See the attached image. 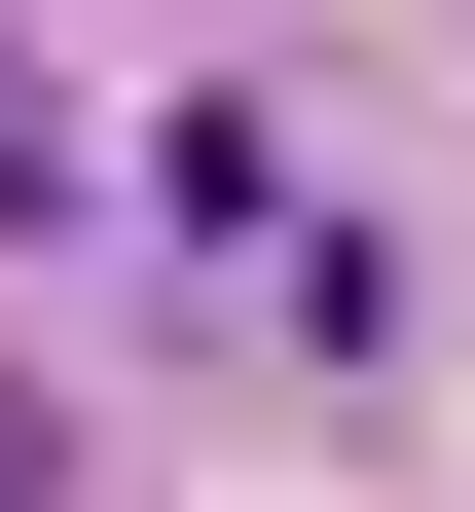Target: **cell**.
Listing matches in <instances>:
<instances>
[{
	"mask_svg": "<svg viewBox=\"0 0 475 512\" xmlns=\"http://www.w3.org/2000/svg\"><path fill=\"white\" fill-rule=\"evenodd\" d=\"M0 476H37V439H0Z\"/></svg>",
	"mask_w": 475,
	"mask_h": 512,
	"instance_id": "1",
	"label": "cell"
}]
</instances>
